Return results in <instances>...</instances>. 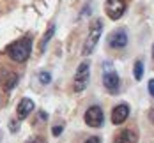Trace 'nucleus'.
<instances>
[{"label": "nucleus", "mask_w": 154, "mask_h": 143, "mask_svg": "<svg viewBox=\"0 0 154 143\" xmlns=\"http://www.w3.org/2000/svg\"><path fill=\"white\" fill-rule=\"evenodd\" d=\"M32 51V37H23V39H18L14 43H11L9 46L5 48V53L11 60H14L18 64H23L29 60Z\"/></svg>", "instance_id": "obj_1"}, {"label": "nucleus", "mask_w": 154, "mask_h": 143, "mask_svg": "<svg viewBox=\"0 0 154 143\" xmlns=\"http://www.w3.org/2000/svg\"><path fill=\"white\" fill-rule=\"evenodd\" d=\"M101 34H103V21L101 19H94L92 23H91V28H89V35H87V39L83 43V49H82L83 57H89L94 51L96 44L99 43Z\"/></svg>", "instance_id": "obj_2"}, {"label": "nucleus", "mask_w": 154, "mask_h": 143, "mask_svg": "<svg viewBox=\"0 0 154 143\" xmlns=\"http://www.w3.org/2000/svg\"><path fill=\"white\" fill-rule=\"evenodd\" d=\"M103 65H105L103 67V85H105V88L110 94L115 95L119 92V88H121V78L117 74V71L112 67V62H106Z\"/></svg>", "instance_id": "obj_3"}, {"label": "nucleus", "mask_w": 154, "mask_h": 143, "mask_svg": "<svg viewBox=\"0 0 154 143\" xmlns=\"http://www.w3.org/2000/svg\"><path fill=\"white\" fill-rule=\"evenodd\" d=\"M89 79H91V64L82 62L76 69V74H75V90H76L78 94L87 88Z\"/></svg>", "instance_id": "obj_4"}, {"label": "nucleus", "mask_w": 154, "mask_h": 143, "mask_svg": "<svg viewBox=\"0 0 154 143\" xmlns=\"http://www.w3.org/2000/svg\"><path fill=\"white\" fill-rule=\"evenodd\" d=\"M83 120H85L87 126H91V127H101L103 122H105V113H103V110L99 106H91L85 111Z\"/></svg>", "instance_id": "obj_5"}, {"label": "nucleus", "mask_w": 154, "mask_h": 143, "mask_svg": "<svg viewBox=\"0 0 154 143\" xmlns=\"http://www.w3.org/2000/svg\"><path fill=\"white\" fill-rule=\"evenodd\" d=\"M126 13V0H106V14L110 19L117 21Z\"/></svg>", "instance_id": "obj_6"}, {"label": "nucleus", "mask_w": 154, "mask_h": 143, "mask_svg": "<svg viewBox=\"0 0 154 143\" xmlns=\"http://www.w3.org/2000/svg\"><path fill=\"white\" fill-rule=\"evenodd\" d=\"M108 46L112 49H122L128 46V32L124 28H117L108 35Z\"/></svg>", "instance_id": "obj_7"}, {"label": "nucleus", "mask_w": 154, "mask_h": 143, "mask_svg": "<svg viewBox=\"0 0 154 143\" xmlns=\"http://www.w3.org/2000/svg\"><path fill=\"white\" fill-rule=\"evenodd\" d=\"M129 117V106L126 104V103H121V104H117L113 111H112V122L115 124V126H121L122 122H126V118Z\"/></svg>", "instance_id": "obj_8"}, {"label": "nucleus", "mask_w": 154, "mask_h": 143, "mask_svg": "<svg viewBox=\"0 0 154 143\" xmlns=\"http://www.w3.org/2000/svg\"><path fill=\"white\" fill-rule=\"evenodd\" d=\"M34 101L29 99V97H23L20 103H18V108H16V117L20 118V120H25L29 115H30L32 111H34Z\"/></svg>", "instance_id": "obj_9"}, {"label": "nucleus", "mask_w": 154, "mask_h": 143, "mask_svg": "<svg viewBox=\"0 0 154 143\" xmlns=\"http://www.w3.org/2000/svg\"><path fill=\"white\" fill-rule=\"evenodd\" d=\"M113 143H138V136L133 129H122L119 134H115Z\"/></svg>", "instance_id": "obj_10"}, {"label": "nucleus", "mask_w": 154, "mask_h": 143, "mask_svg": "<svg viewBox=\"0 0 154 143\" xmlns=\"http://www.w3.org/2000/svg\"><path fill=\"white\" fill-rule=\"evenodd\" d=\"M0 79H2V87L5 90H11L18 85V74L16 73H11V71H2L0 73Z\"/></svg>", "instance_id": "obj_11"}, {"label": "nucleus", "mask_w": 154, "mask_h": 143, "mask_svg": "<svg viewBox=\"0 0 154 143\" xmlns=\"http://www.w3.org/2000/svg\"><path fill=\"white\" fill-rule=\"evenodd\" d=\"M53 34H55V25H50V27H48V30H46V34H45V37L41 39V44H39V49H41V51H45V49H46V44L51 41Z\"/></svg>", "instance_id": "obj_12"}, {"label": "nucleus", "mask_w": 154, "mask_h": 143, "mask_svg": "<svg viewBox=\"0 0 154 143\" xmlns=\"http://www.w3.org/2000/svg\"><path fill=\"white\" fill-rule=\"evenodd\" d=\"M142 76H143V62H142V60H137V62H135V79L140 81Z\"/></svg>", "instance_id": "obj_13"}, {"label": "nucleus", "mask_w": 154, "mask_h": 143, "mask_svg": "<svg viewBox=\"0 0 154 143\" xmlns=\"http://www.w3.org/2000/svg\"><path fill=\"white\" fill-rule=\"evenodd\" d=\"M37 78H39V81H41L43 85H50V83H51V74L46 73V71H41V73L37 74Z\"/></svg>", "instance_id": "obj_14"}, {"label": "nucleus", "mask_w": 154, "mask_h": 143, "mask_svg": "<svg viewBox=\"0 0 154 143\" xmlns=\"http://www.w3.org/2000/svg\"><path fill=\"white\" fill-rule=\"evenodd\" d=\"M62 131H64V126H55L53 129H51V133H53V136H59Z\"/></svg>", "instance_id": "obj_15"}, {"label": "nucleus", "mask_w": 154, "mask_h": 143, "mask_svg": "<svg viewBox=\"0 0 154 143\" xmlns=\"http://www.w3.org/2000/svg\"><path fill=\"white\" fill-rule=\"evenodd\" d=\"M83 143H101V140H99V136H91V138H87Z\"/></svg>", "instance_id": "obj_16"}, {"label": "nucleus", "mask_w": 154, "mask_h": 143, "mask_svg": "<svg viewBox=\"0 0 154 143\" xmlns=\"http://www.w3.org/2000/svg\"><path fill=\"white\" fill-rule=\"evenodd\" d=\"M147 88H149V94L154 97V78L149 79V85H147Z\"/></svg>", "instance_id": "obj_17"}, {"label": "nucleus", "mask_w": 154, "mask_h": 143, "mask_svg": "<svg viewBox=\"0 0 154 143\" xmlns=\"http://www.w3.org/2000/svg\"><path fill=\"white\" fill-rule=\"evenodd\" d=\"M149 120H151V122L154 124V108H152L151 111H149Z\"/></svg>", "instance_id": "obj_18"}, {"label": "nucleus", "mask_w": 154, "mask_h": 143, "mask_svg": "<svg viewBox=\"0 0 154 143\" xmlns=\"http://www.w3.org/2000/svg\"><path fill=\"white\" fill-rule=\"evenodd\" d=\"M11 129H13V131H16V124H14V120H11Z\"/></svg>", "instance_id": "obj_19"}, {"label": "nucleus", "mask_w": 154, "mask_h": 143, "mask_svg": "<svg viewBox=\"0 0 154 143\" xmlns=\"http://www.w3.org/2000/svg\"><path fill=\"white\" fill-rule=\"evenodd\" d=\"M152 58H154V44H152Z\"/></svg>", "instance_id": "obj_20"}]
</instances>
